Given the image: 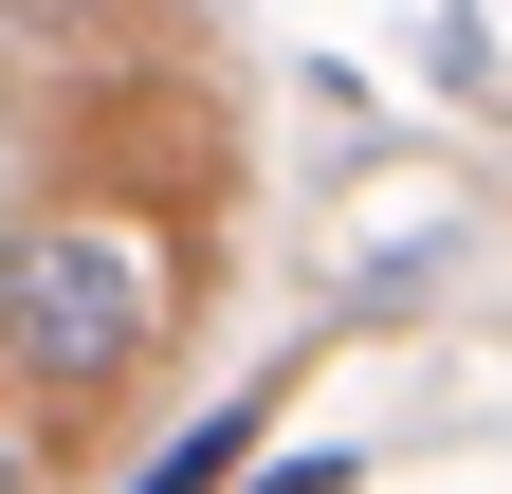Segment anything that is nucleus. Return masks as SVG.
<instances>
[{
    "label": "nucleus",
    "instance_id": "nucleus-1",
    "mask_svg": "<svg viewBox=\"0 0 512 494\" xmlns=\"http://www.w3.org/2000/svg\"><path fill=\"white\" fill-rule=\"evenodd\" d=\"M147 348H165V257L110 202H55L0 238V366L19 385H128Z\"/></svg>",
    "mask_w": 512,
    "mask_h": 494
},
{
    "label": "nucleus",
    "instance_id": "nucleus-3",
    "mask_svg": "<svg viewBox=\"0 0 512 494\" xmlns=\"http://www.w3.org/2000/svg\"><path fill=\"white\" fill-rule=\"evenodd\" d=\"M0 494H37V440H19V421H0Z\"/></svg>",
    "mask_w": 512,
    "mask_h": 494
},
{
    "label": "nucleus",
    "instance_id": "nucleus-2",
    "mask_svg": "<svg viewBox=\"0 0 512 494\" xmlns=\"http://www.w3.org/2000/svg\"><path fill=\"white\" fill-rule=\"evenodd\" d=\"M256 421H275V385H256V403H220L202 440H165V458H147V494H238V476H256Z\"/></svg>",
    "mask_w": 512,
    "mask_h": 494
}]
</instances>
